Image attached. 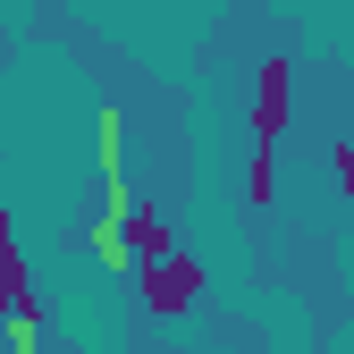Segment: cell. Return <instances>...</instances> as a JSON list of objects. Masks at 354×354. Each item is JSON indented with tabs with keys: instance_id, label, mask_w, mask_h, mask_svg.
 <instances>
[{
	"instance_id": "3957f363",
	"label": "cell",
	"mask_w": 354,
	"mask_h": 354,
	"mask_svg": "<svg viewBox=\"0 0 354 354\" xmlns=\"http://www.w3.org/2000/svg\"><path fill=\"white\" fill-rule=\"evenodd\" d=\"M84 245H93V261H102V270H136V236H127V211H102Z\"/></svg>"
},
{
	"instance_id": "6da1fadb",
	"label": "cell",
	"mask_w": 354,
	"mask_h": 354,
	"mask_svg": "<svg viewBox=\"0 0 354 354\" xmlns=\"http://www.w3.org/2000/svg\"><path fill=\"white\" fill-rule=\"evenodd\" d=\"M136 270H144V313H186V304L203 295V261H194L186 245H169V253L136 261Z\"/></svg>"
},
{
	"instance_id": "9c48e42d",
	"label": "cell",
	"mask_w": 354,
	"mask_h": 354,
	"mask_svg": "<svg viewBox=\"0 0 354 354\" xmlns=\"http://www.w3.org/2000/svg\"><path fill=\"white\" fill-rule=\"evenodd\" d=\"M186 354H203V346H186Z\"/></svg>"
},
{
	"instance_id": "8992f818",
	"label": "cell",
	"mask_w": 354,
	"mask_h": 354,
	"mask_svg": "<svg viewBox=\"0 0 354 354\" xmlns=\"http://www.w3.org/2000/svg\"><path fill=\"white\" fill-rule=\"evenodd\" d=\"M34 337H42V313H9V354H34Z\"/></svg>"
},
{
	"instance_id": "7a4b0ae2",
	"label": "cell",
	"mask_w": 354,
	"mask_h": 354,
	"mask_svg": "<svg viewBox=\"0 0 354 354\" xmlns=\"http://www.w3.org/2000/svg\"><path fill=\"white\" fill-rule=\"evenodd\" d=\"M287 110H295V68H287V59H261V93H253V144H279V136H287Z\"/></svg>"
},
{
	"instance_id": "5b68a950",
	"label": "cell",
	"mask_w": 354,
	"mask_h": 354,
	"mask_svg": "<svg viewBox=\"0 0 354 354\" xmlns=\"http://www.w3.org/2000/svg\"><path fill=\"white\" fill-rule=\"evenodd\" d=\"M270 194H279V144H253V169H245V203H253V211H270Z\"/></svg>"
},
{
	"instance_id": "52a82bcc",
	"label": "cell",
	"mask_w": 354,
	"mask_h": 354,
	"mask_svg": "<svg viewBox=\"0 0 354 354\" xmlns=\"http://www.w3.org/2000/svg\"><path fill=\"white\" fill-rule=\"evenodd\" d=\"M329 169H337V186L354 194V144H337V152H329Z\"/></svg>"
},
{
	"instance_id": "ba28073f",
	"label": "cell",
	"mask_w": 354,
	"mask_h": 354,
	"mask_svg": "<svg viewBox=\"0 0 354 354\" xmlns=\"http://www.w3.org/2000/svg\"><path fill=\"white\" fill-rule=\"evenodd\" d=\"M0 236H17V228H9V203H0Z\"/></svg>"
},
{
	"instance_id": "277c9868",
	"label": "cell",
	"mask_w": 354,
	"mask_h": 354,
	"mask_svg": "<svg viewBox=\"0 0 354 354\" xmlns=\"http://www.w3.org/2000/svg\"><path fill=\"white\" fill-rule=\"evenodd\" d=\"M127 236H136V261H152V253H169V219L152 203H127Z\"/></svg>"
}]
</instances>
